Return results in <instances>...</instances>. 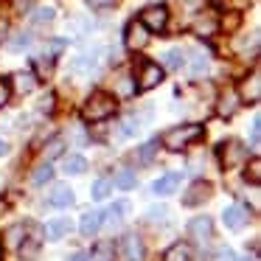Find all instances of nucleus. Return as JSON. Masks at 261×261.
I'll use <instances>...</instances> for the list:
<instances>
[{"label":"nucleus","mask_w":261,"mask_h":261,"mask_svg":"<svg viewBox=\"0 0 261 261\" xmlns=\"http://www.w3.org/2000/svg\"><path fill=\"white\" fill-rule=\"evenodd\" d=\"M115 96L113 93H104V90H96L90 93V98L85 101V107H82V118L90 121V124H98V121H107L110 115L115 113Z\"/></svg>","instance_id":"nucleus-1"},{"label":"nucleus","mask_w":261,"mask_h":261,"mask_svg":"<svg viewBox=\"0 0 261 261\" xmlns=\"http://www.w3.org/2000/svg\"><path fill=\"white\" fill-rule=\"evenodd\" d=\"M202 138V126L199 124H182V126H171L169 132H163L160 143H163L169 152H182L188 149L191 143H197Z\"/></svg>","instance_id":"nucleus-2"},{"label":"nucleus","mask_w":261,"mask_h":261,"mask_svg":"<svg viewBox=\"0 0 261 261\" xmlns=\"http://www.w3.org/2000/svg\"><path fill=\"white\" fill-rule=\"evenodd\" d=\"M219 158H222V166H225V169H236V166L247 163V149H244L242 141L230 138V141H225L219 146Z\"/></svg>","instance_id":"nucleus-3"},{"label":"nucleus","mask_w":261,"mask_h":261,"mask_svg":"<svg viewBox=\"0 0 261 261\" xmlns=\"http://www.w3.org/2000/svg\"><path fill=\"white\" fill-rule=\"evenodd\" d=\"M149 34H152V31H149L141 20H132L124 29V45L129 48V51H143V48L149 45Z\"/></svg>","instance_id":"nucleus-4"},{"label":"nucleus","mask_w":261,"mask_h":261,"mask_svg":"<svg viewBox=\"0 0 261 261\" xmlns=\"http://www.w3.org/2000/svg\"><path fill=\"white\" fill-rule=\"evenodd\" d=\"M141 23L146 25L149 31H163L166 25H169V9L160 6V3L146 6V9L141 12Z\"/></svg>","instance_id":"nucleus-5"},{"label":"nucleus","mask_w":261,"mask_h":261,"mask_svg":"<svg viewBox=\"0 0 261 261\" xmlns=\"http://www.w3.org/2000/svg\"><path fill=\"white\" fill-rule=\"evenodd\" d=\"M163 65L158 62H143L141 68V76H138V87L141 90H152V87H158L160 82H163Z\"/></svg>","instance_id":"nucleus-6"},{"label":"nucleus","mask_w":261,"mask_h":261,"mask_svg":"<svg viewBox=\"0 0 261 261\" xmlns=\"http://www.w3.org/2000/svg\"><path fill=\"white\" fill-rule=\"evenodd\" d=\"M258 98H261V76H258V70H253V73L239 85V101L258 104Z\"/></svg>","instance_id":"nucleus-7"},{"label":"nucleus","mask_w":261,"mask_h":261,"mask_svg":"<svg viewBox=\"0 0 261 261\" xmlns=\"http://www.w3.org/2000/svg\"><path fill=\"white\" fill-rule=\"evenodd\" d=\"M121 253H124V261H143L146 247H143V242H141L138 233H126L124 242H121Z\"/></svg>","instance_id":"nucleus-8"},{"label":"nucleus","mask_w":261,"mask_h":261,"mask_svg":"<svg viewBox=\"0 0 261 261\" xmlns=\"http://www.w3.org/2000/svg\"><path fill=\"white\" fill-rule=\"evenodd\" d=\"M188 233H191L194 242H211V236H214V219L211 216H197V219L188 222Z\"/></svg>","instance_id":"nucleus-9"},{"label":"nucleus","mask_w":261,"mask_h":261,"mask_svg":"<svg viewBox=\"0 0 261 261\" xmlns=\"http://www.w3.org/2000/svg\"><path fill=\"white\" fill-rule=\"evenodd\" d=\"M12 90H17V93H23V96H29V93H34L37 90V76L31 73V70H17V73L12 76Z\"/></svg>","instance_id":"nucleus-10"},{"label":"nucleus","mask_w":261,"mask_h":261,"mask_svg":"<svg viewBox=\"0 0 261 261\" xmlns=\"http://www.w3.org/2000/svg\"><path fill=\"white\" fill-rule=\"evenodd\" d=\"M205 199H211V182H194L191 188H188V194L182 197V205H188V208H194V205L205 202Z\"/></svg>","instance_id":"nucleus-11"},{"label":"nucleus","mask_w":261,"mask_h":261,"mask_svg":"<svg viewBox=\"0 0 261 261\" xmlns=\"http://www.w3.org/2000/svg\"><path fill=\"white\" fill-rule=\"evenodd\" d=\"M247 219H250V211L244 208V205H230V208H225V225L230 227V230H239Z\"/></svg>","instance_id":"nucleus-12"},{"label":"nucleus","mask_w":261,"mask_h":261,"mask_svg":"<svg viewBox=\"0 0 261 261\" xmlns=\"http://www.w3.org/2000/svg\"><path fill=\"white\" fill-rule=\"evenodd\" d=\"M177 186H180V174H177V171H171V174H163L160 180H154L152 191L158 194V197H169V194H174Z\"/></svg>","instance_id":"nucleus-13"},{"label":"nucleus","mask_w":261,"mask_h":261,"mask_svg":"<svg viewBox=\"0 0 261 261\" xmlns=\"http://www.w3.org/2000/svg\"><path fill=\"white\" fill-rule=\"evenodd\" d=\"M239 110V93H233V90H225L219 96V104H216V113L222 115V118H230L233 113Z\"/></svg>","instance_id":"nucleus-14"},{"label":"nucleus","mask_w":261,"mask_h":261,"mask_svg":"<svg viewBox=\"0 0 261 261\" xmlns=\"http://www.w3.org/2000/svg\"><path fill=\"white\" fill-rule=\"evenodd\" d=\"M73 202H76V197H73V191H70L68 186H57V188H54V194H51V205H54V208H70Z\"/></svg>","instance_id":"nucleus-15"},{"label":"nucleus","mask_w":261,"mask_h":261,"mask_svg":"<svg viewBox=\"0 0 261 261\" xmlns=\"http://www.w3.org/2000/svg\"><path fill=\"white\" fill-rule=\"evenodd\" d=\"M17 253L23 261H37L40 258V239H23L17 244Z\"/></svg>","instance_id":"nucleus-16"},{"label":"nucleus","mask_w":261,"mask_h":261,"mask_svg":"<svg viewBox=\"0 0 261 261\" xmlns=\"http://www.w3.org/2000/svg\"><path fill=\"white\" fill-rule=\"evenodd\" d=\"M126 214H129V202H115L113 208H110L107 214H101V216H107L104 222H107L110 227H115V225H121V222H124Z\"/></svg>","instance_id":"nucleus-17"},{"label":"nucleus","mask_w":261,"mask_h":261,"mask_svg":"<svg viewBox=\"0 0 261 261\" xmlns=\"http://www.w3.org/2000/svg\"><path fill=\"white\" fill-rule=\"evenodd\" d=\"M101 227V214H96V211H90V214H85L82 216V222H79V230H82V236H93V233Z\"/></svg>","instance_id":"nucleus-18"},{"label":"nucleus","mask_w":261,"mask_h":261,"mask_svg":"<svg viewBox=\"0 0 261 261\" xmlns=\"http://www.w3.org/2000/svg\"><path fill=\"white\" fill-rule=\"evenodd\" d=\"M62 169L68 171V174H85V171H87V160L82 158V154H68V158L62 160Z\"/></svg>","instance_id":"nucleus-19"},{"label":"nucleus","mask_w":261,"mask_h":261,"mask_svg":"<svg viewBox=\"0 0 261 261\" xmlns=\"http://www.w3.org/2000/svg\"><path fill=\"white\" fill-rule=\"evenodd\" d=\"M68 230H70L68 216H62V219H54V222H48V225H45V236H48V239H62Z\"/></svg>","instance_id":"nucleus-20"},{"label":"nucleus","mask_w":261,"mask_h":261,"mask_svg":"<svg viewBox=\"0 0 261 261\" xmlns=\"http://www.w3.org/2000/svg\"><path fill=\"white\" fill-rule=\"evenodd\" d=\"M188 258H191V247L188 244H171L163 255V261H188Z\"/></svg>","instance_id":"nucleus-21"},{"label":"nucleus","mask_w":261,"mask_h":261,"mask_svg":"<svg viewBox=\"0 0 261 261\" xmlns=\"http://www.w3.org/2000/svg\"><path fill=\"white\" fill-rule=\"evenodd\" d=\"M135 79L132 76H121L118 82H115V96H121V98H132L135 96Z\"/></svg>","instance_id":"nucleus-22"},{"label":"nucleus","mask_w":261,"mask_h":261,"mask_svg":"<svg viewBox=\"0 0 261 261\" xmlns=\"http://www.w3.org/2000/svg\"><path fill=\"white\" fill-rule=\"evenodd\" d=\"M216 29H219V23H216L214 17H199L197 23H194V31H197L199 37H214Z\"/></svg>","instance_id":"nucleus-23"},{"label":"nucleus","mask_w":261,"mask_h":261,"mask_svg":"<svg viewBox=\"0 0 261 261\" xmlns=\"http://www.w3.org/2000/svg\"><path fill=\"white\" fill-rule=\"evenodd\" d=\"M163 65H166V68H171V70H180L182 65H186V54H182L180 48H171V51H166Z\"/></svg>","instance_id":"nucleus-24"},{"label":"nucleus","mask_w":261,"mask_h":261,"mask_svg":"<svg viewBox=\"0 0 261 261\" xmlns=\"http://www.w3.org/2000/svg\"><path fill=\"white\" fill-rule=\"evenodd\" d=\"M54 17H57V12H54L51 6H40V9H34V14H31V23L34 25H48V23H54Z\"/></svg>","instance_id":"nucleus-25"},{"label":"nucleus","mask_w":261,"mask_h":261,"mask_svg":"<svg viewBox=\"0 0 261 261\" xmlns=\"http://www.w3.org/2000/svg\"><path fill=\"white\" fill-rule=\"evenodd\" d=\"M110 191H113V182L101 177V180L93 182V191H90V194H93V199H98V202H101V199H107V197H110Z\"/></svg>","instance_id":"nucleus-26"},{"label":"nucleus","mask_w":261,"mask_h":261,"mask_svg":"<svg viewBox=\"0 0 261 261\" xmlns=\"http://www.w3.org/2000/svg\"><path fill=\"white\" fill-rule=\"evenodd\" d=\"M23 239H25V227L23 225H14V227H9V230H6V244H9V247H17Z\"/></svg>","instance_id":"nucleus-27"},{"label":"nucleus","mask_w":261,"mask_h":261,"mask_svg":"<svg viewBox=\"0 0 261 261\" xmlns=\"http://www.w3.org/2000/svg\"><path fill=\"white\" fill-rule=\"evenodd\" d=\"M115 186H118V188H124V191L135 188V171H129V169L118 171V177H115Z\"/></svg>","instance_id":"nucleus-28"},{"label":"nucleus","mask_w":261,"mask_h":261,"mask_svg":"<svg viewBox=\"0 0 261 261\" xmlns=\"http://www.w3.org/2000/svg\"><path fill=\"white\" fill-rule=\"evenodd\" d=\"M29 45H31V34H29V31H17L14 40H9V48H12V51H23V48H29Z\"/></svg>","instance_id":"nucleus-29"},{"label":"nucleus","mask_w":261,"mask_h":261,"mask_svg":"<svg viewBox=\"0 0 261 261\" xmlns=\"http://www.w3.org/2000/svg\"><path fill=\"white\" fill-rule=\"evenodd\" d=\"M31 180L37 182V186H42V182H51L54 180V169L48 163H42V166H37V171H34V177Z\"/></svg>","instance_id":"nucleus-30"},{"label":"nucleus","mask_w":261,"mask_h":261,"mask_svg":"<svg viewBox=\"0 0 261 261\" xmlns=\"http://www.w3.org/2000/svg\"><path fill=\"white\" fill-rule=\"evenodd\" d=\"M244 177H247L253 186H258V180H261V160H258V158H253V160L247 163V171H244Z\"/></svg>","instance_id":"nucleus-31"},{"label":"nucleus","mask_w":261,"mask_h":261,"mask_svg":"<svg viewBox=\"0 0 261 261\" xmlns=\"http://www.w3.org/2000/svg\"><path fill=\"white\" fill-rule=\"evenodd\" d=\"M205 70H208V57H202V54H194V57H191V73H194V76H202Z\"/></svg>","instance_id":"nucleus-32"},{"label":"nucleus","mask_w":261,"mask_h":261,"mask_svg":"<svg viewBox=\"0 0 261 261\" xmlns=\"http://www.w3.org/2000/svg\"><path fill=\"white\" fill-rule=\"evenodd\" d=\"M93 255H96V261H113V258H110V255H113V242L98 244V247L93 250Z\"/></svg>","instance_id":"nucleus-33"},{"label":"nucleus","mask_w":261,"mask_h":261,"mask_svg":"<svg viewBox=\"0 0 261 261\" xmlns=\"http://www.w3.org/2000/svg\"><path fill=\"white\" fill-rule=\"evenodd\" d=\"M70 141H73L76 146H85V143L90 141V135H87L85 126H73V129H70Z\"/></svg>","instance_id":"nucleus-34"},{"label":"nucleus","mask_w":261,"mask_h":261,"mask_svg":"<svg viewBox=\"0 0 261 261\" xmlns=\"http://www.w3.org/2000/svg\"><path fill=\"white\" fill-rule=\"evenodd\" d=\"M62 146H65V143H62V138H54V141L45 146V158H48V160L59 158V154H62Z\"/></svg>","instance_id":"nucleus-35"},{"label":"nucleus","mask_w":261,"mask_h":261,"mask_svg":"<svg viewBox=\"0 0 261 261\" xmlns=\"http://www.w3.org/2000/svg\"><path fill=\"white\" fill-rule=\"evenodd\" d=\"M154 152H158V141H149V143H143V146H141V152H138V158H141V163H149Z\"/></svg>","instance_id":"nucleus-36"},{"label":"nucleus","mask_w":261,"mask_h":261,"mask_svg":"<svg viewBox=\"0 0 261 261\" xmlns=\"http://www.w3.org/2000/svg\"><path fill=\"white\" fill-rule=\"evenodd\" d=\"M149 222H166V216H169V208L166 205H158V208H149L146 211Z\"/></svg>","instance_id":"nucleus-37"},{"label":"nucleus","mask_w":261,"mask_h":261,"mask_svg":"<svg viewBox=\"0 0 261 261\" xmlns=\"http://www.w3.org/2000/svg\"><path fill=\"white\" fill-rule=\"evenodd\" d=\"M239 23H242V17H239V14L233 12V14H227V17L222 20L219 25H222V29H225V31H236V29H239Z\"/></svg>","instance_id":"nucleus-38"},{"label":"nucleus","mask_w":261,"mask_h":261,"mask_svg":"<svg viewBox=\"0 0 261 261\" xmlns=\"http://www.w3.org/2000/svg\"><path fill=\"white\" fill-rule=\"evenodd\" d=\"M37 110H40V113H51L54 110V93H45V96L40 98V104H37Z\"/></svg>","instance_id":"nucleus-39"},{"label":"nucleus","mask_w":261,"mask_h":261,"mask_svg":"<svg viewBox=\"0 0 261 261\" xmlns=\"http://www.w3.org/2000/svg\"><path fill=\"white\" fill-rule=\"evenodd\" d=\"M9 98H12V87H9V82H0V110L9 104Z\"/></svg>","instance_id":"nucleus-40"},{"label":"nucleus","mask_w":261,"mask_h":261,"mask_svg":"<svg viewBox=\"0 0 261 261\" xmlns=\"http://www.w3.org/2000/svg\"><path fill=\"white\" fill-rule=\"evenodd\" d=\"M113 3H115V0H87V6H90V9H110Z\"/></svg>","instance_id":"nucleus-41"},{"label":"nucleus","mask_w":261,"mask_h":261,"mask_svg":"<svg viewBox=\"0 0 261 261\" xmlns=\"http://www.w3.org/2000/svg\"><path fill=\"white\" fill-rule=\"evenodd\" d=\"M258 135H261V121H253V129H250V138H253V146H258Z\"/></svg>","instance_id":"nucleus-42"},{"label":"nucleus","mask_w":261,"mask_h":261,"mask_svg":"<svg viewBox=\"0 0 261 261\" xmlns=\"http://www.w3.org/2000/svg\"><path fill=\"white\" fill-rule=\"evenodd\" d=\"M6 34H9V25L3 23V20H0V45H3V42H6Z\"/></svg>","instance_id":"nucleus-43"},{"label":"nucleus","mask_w":261,"mask_h":261,"mask_svg":"<svg viewBox=\"0 0 261 261\" xmlns=\"http://www.w3.org/2000/svg\"><path fill=\"white\" fill-rule=\"evenodd\" d=\"M68 261H87V253H73Z\"/></svg>","instance_id":"nucleus-44"},{"label":"nucleus","mask_w":261,"mask_h":261,"mask_svg":"<svg viewBox=\"0 0 261 261\" xmlns=\"http://www.w3.org/2000/svg\"><path fill=\"white\" fill-rule=\"evenodd\" d=\"M219 258H222V261H233V253H230V250H225V253H222Z\"/></svg>","instance_id":"nucleus-45"},{"label":"nucleus","mask_w":261,"mask_h":261,"mask_svg":"<svg viewBox=\"0 0 261 261\" xmlns=\"http://www.w3.org/2000/svg\"><path fill=\"white\" fill-rule=\"evenodd\" d=\"M6 152H9V143L3 141V138H0V154H6Z\"/></svg>","instance_id":"nucleus-46"},{"label":"nucleus","mask_w":261,"mask_h":261,"mask_svg":"<svg viewBox=\"0 0 261 261\" xmlns=\"http://www.w3.org/2000/svg\"><path fill=\"white\" fill-rule=\"evenodd\" d=\"M6 211H9V205H6V202H3V199H0V216L6 214Z\"/></svg>","instance_id":"nucleus-47"},{"label":"nucleus","mask_w":261,"mask_h":261,"mask_svg":"<svg viewBox=\"0 0 261 261\" xmlns=\"http://www.w3.org/2000/svg\"><path fill=\"white\" fill-rule=\"evenodd\" d=\"M236 261H253V258H247V255H242V258H236Z\"/></svg>","instance_id":"nucleus-48"}]
</instances>
